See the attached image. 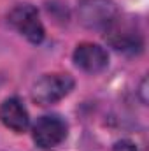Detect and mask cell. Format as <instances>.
Returning a JSON list of instances; mask_svg holds the SVG:
<instances>
[{
  "mask_svg": "<svg viewBox=\"0 0 149 151\" xmlns=\"http://www.w3.org/2000/svg\"><path fill=\"white\" fill-rule=\"evenodd\" d=\"M119 18V9L112 0H82L79 5V21L86 28L107 30Z\"/></svg>",
  "mask_w": 149,
  "mask_h": 151,
  "instance_id": "6da1fadb",
  "label": "cell"
},
{
  "mask_svg": "<svg viewBox=\"0 0 149 151\" xmlns=\"http://www.w3.org/2000/svg\"><path fill=\"white\" fill-rule=\"evenodd\" d=\"M74 88V79L69 74H46L34 84L32 99L40 106H51L67 97Z\"/></svg>",
  "mask_w": 149,
  "mask_h": 151,
  "instance_id": "7a4b0ae2",
  "label": "cell"
},
{
  "mask_svg": "<svg viewBox=\"0 0 149 151\" xmlns=\"http://www.w3.org/2000/svg\"><path fill=\"white\" fill-rule=\"evenodd\" d=\"M9 25L18 30L32 44H40L44 39V27L39 19V11L30 4H19L7 14Z\"/></svg>",
  "mask_w": 149,
  "mask_h": 151,
  "instance_id": "3957f363",
  "label": "cell"
},
{
  "mask_svg": "<svg viewBox=\"0 0 149 151\" xmlns=\"http://www.w3.org/2000/svg\"><path fill=\"white\" fill-rule=\"evenodd\" d=\"M67 132L69 127L60 116H42L34 125V141L40 150H51L65 141Z\"/></svg>",
  "mask_w": 149,
  "mask_h": 151,
  "instance_id": "277c9868",
  "label": "cell"
},
{
  "mask_svg": "<svg viewBox=\"0 0 149 151\" xmlns=\"http://www.w3.org/2000/svg\"><path fill=\"white\" fill-rule=\"evenodd\" d=\"M74 63L77 69L88 72V74H98L109 65V55L107 51L93 42H82L75 47L74 55Z\"/></svg>",
  "mask_w": 149,
  "mask_h": 151,
  "instance_id": "5b68a950",
  "label": "cell"
},
{
  "mask_svg": "<svg viewBox=\"0 0 149 151\" xmlns=\"http://www.w3.org/2000/svg\"><path fill=\"white\" fill-rule=\"evenodd\" d=\"M0 121L11 128L12 132H25L30 125V118H28V113L25 109V106L21 104L19 99L16 97H11L7 100L2 102L0 106Z\"/></svg>",
  "mask_w": 149,
  "mask_h": 151,
  "instance_id": "8992f818",
  "label": "cell"
},
{
  "mask_svg": "<svg viewBox=\"0 0 149 151\" xmlns=\"http://www.w3.org/2000/svg\"><path fill=\"white\" fill-rule=\"evenodd\" d=\"M109 34L105 35V39L112 44V47H116L117 51H130V53H135L142 47V40L140 37L132 32V30H126V28H116L114 23L107 28Z\"/></svg>",
  "mask_w": 149,
  "mask_h": 151,
  "instance_id": "52a82bcc",
  "label": "cell"
},
{
  "mask_svg": "<svg viewBox=\"0 0 149 151\" xmlns=\"http://www.w3.org/2000/svg\"><path fill=\"white\" fill-rule=\"evenodd\" d=\"M112 151H137V148H135V144L130 142V141H119V142L114 144Z\"/></svg>",
  "mask_w": 149,
  "mask_h": 151,
  "instance_id": "ba28073f",
  "label": "cell"
}]
</instances>
